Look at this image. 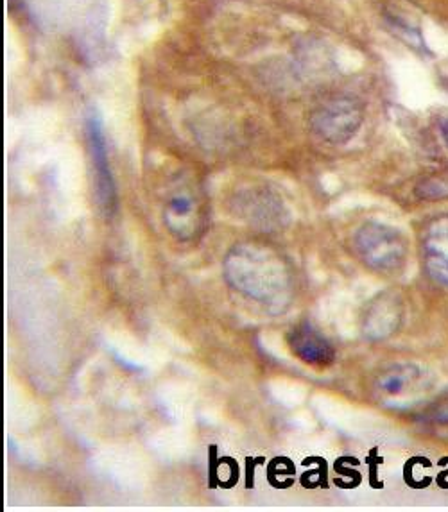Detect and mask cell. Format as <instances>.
I'll use <instances>...</instances> for the list:
<instances>
[{
  "label": "cell",
  "instance_id": "1",
  "mask_svg": "<svg viewBox=\"0 0 448 512\" xmlns=\"http://www.w3.org/2000/svg\"><path fill=\"white\" fill-rule=\"evenodd\" d=\"M226 274L239 291L260 301L280 298L287 287V278L280 264L257 249H237L232 253Z\"/></svg>",
  "mask_w": 448,
  "mask_h": 512
},
{
  "label": "cell",
  "instance_id": "2",
  "mask_svg": "<svg viewBox=\"0 0 448 512\" xmlns=\"http://www.w3.org/2000/svg\"><path fill=\"white\" fill-rule=\"evenodd\" d=\"M354 246L362 262L380 273H393L407 258V240L388 224L366 222L354 237Z\"/></svg>",
  "mask_w": 448,
  "mask_h": 512
},
{
  "label": "cell",
  "instance_id": "3",
  "mask_svg": "<svg viewBox=\"0 0 448 512\" xmlns=\"http://www.w3.org/2000/svg\"><path fill=\"white\" fill-rule=\"evenodd\" d=\"M362 120L364 115L361 104L352 97L339 95L319 104L312 113V133L330 146H343L357 135Z\"/></svg>",
  "mask_w": 448,
  "mask_h": 512
},
{
  "label": "cell",
  "instance_id": "4",
  "mask_svg": "<svg viewBox=\"0 0 448 512\" xmlns=\"http://www.w3.org/2000/svg\"><path fill=\"white\" fill-rule=\"evenodd\" d=\"M289 346L294 355L309 366L327 367L336 357V351L330 346V342L307 323L294 328L289 335Z\"/></svg>",
  "mask_w": 448,
  "mask_h": 512
},
{
  "label": "cell",
  "instance_id": "5",
  "mask_svg": "<svg viewBox=\"0 0 448 512\" xmlns=\"http://www.w3.org/2000/svg\"><path fill=\"white\" fill-rule=\"evenodd\" d=\"M425 265L432 280L448 287V219L429 230L425 240Z\"/></svg>",
  "mask_w": 448,
  "mask_h": 512
},
{
  "label": "cell",
  "instance_id": "6",
  "mask_svg": "<svg viewBox=\"0 0 448 512\" xmlns=\"http://www.w3.org/2000/svg\"><path fill=\"white\" fill-rule=\"evenodd\" d=\"M88 142H90V154L94 156L95 171H97V188H99V199L101 203H112L113 181L106 162V146H104V135L101 131V124L92 119L88 122Z\"/></svg>",
  "mask_w": 448,
  "mask_h": 512
},
{
  "label": "cell",
  "instance_id": "7",
  "mask_svg": "<svg viewBox=\"0 0 448 512\" xmlns=\"http://www.w3.org/2000/svg\"><path fill=\"white\" fill-rule=\"evenodd\" d=\"M448 181L441 178H431L418 185V196L427 197V199H436V197L447 196Z\"/></svg>",
  "mask_w": 448,
  "mask_h": 512
},
{
  "label": "cell",
  "instance_id": "8",
  "mask_svg": "<svg viewBox=\"0 0 448 512\" xmlns=\"http://www.w3.org/2000/svg\"><path fill=\"white\" fill-rule=\"evenodd\" d=\"M405 384H407V378H404V375H400V373H388V375H384L380 378L379 387L384 393L397 396V394L404 391Z\"/></svg>",
  "mask_w": 448,
  "mask_h": 512
},
{
  "label": "cell",
  "instance_id": "9",
  "mask_svg": "<svg viewBox=\"0 0 448 512\" xmlns=\"http://www.w3.org/2000/svg\"><path fill=\"white\" fill-rule=\"evenodd\" d=\"M169 212L174 217H187L192 212V199L189 196H176L169 203Z\"/></svg>",
  "mask_w": 448,
  "mask_h": 512
},
{
  "label": "cell",
  "instance_id": "10",
  "mask_svg": "<svg viewBox=\"0 0 448 512\" xmlns=\"http://www.w3.org/2000/svg\"><path fill=\"white\" fill-rule=\"evenodd\" d=\"M441 133H443V137H445V140H447L448 146V120H445V122L441 124Z\"/></svg>",
  "mask_w": 448,
  "mask_h": 512
}]
</instances>
